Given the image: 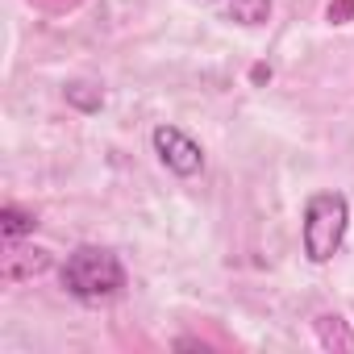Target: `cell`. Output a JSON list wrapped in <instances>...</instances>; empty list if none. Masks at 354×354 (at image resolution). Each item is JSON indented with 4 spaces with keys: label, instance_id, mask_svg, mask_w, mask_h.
Listing matches in <instances>:
<instances>
[{
    "label": "cell",
    "instance_id": "cell-8",
    "mask_svg": "<svg viewBox=\"0 0 354 354\" xmlns=\"http://www.w3.org/2000/svg\"><path fill=\"white\" fill-rule=\"evenodd\" d=\"M92 84H71L67 88V100H75L80 109H100V92H88Z\"/></svg>",
    "mask_w": 354,
    "mask_h": 354
},
{
    "label": "cell",
    "instance_id": "cell-7",
    "mask_svg": "<svg viewBox=\"0 0 354 354\" xmlns=\"http://www.w3.org/2000/svg\"><path fill=\"white\" fill-rule=\"evenodd\" d=\"M317 333H321V342H325L329 350H354V333L346 329L342 317H321V321H317Z\"/></svg>",
    "mask_w": 354,
    "mask_h": 354
},
{
    "label": "cell",
    "instance_id": "cell-6",
    "mask_svg": "<svg viewBox=\"0 0 354 354\" xmlns=\"http://www.w3.org/2000/svg\"><path fill=\"white\" fill-rule=\"evenodd\" d=\"M271 17V0H230V21L238 26H263Z\"/></svg>",
    "mask_w": 354,
    "mask_h": 354
},
{
    "label": "cell",
    "instance_id": "cell-3",
    "mask_svg": "<svg viewBox=\"0 0 354 354\" xmlns=\"http://www.w3.org/2000/svg\"><path fill=\"white\" fill-rule=\"evenodd\" d=\"M154 154L162 158L167 171L184 175V180H192V175L205 171V150H201L184 129H175V125H158V129H154Z\"/></svg>",
    "mask_w": 354,
    "mask_h": 354
},
{
    "label": "cell",
    "instance_id": "cell-4",
    "mask_svg": "<svg viewBox=\"0 0 354 354\" xmlns=\"http://www.w3.org/2000/svg\"><path fill=\"white\" fill-rule=\"evenodd\" d=\"M46 267H50L46 250H9L5 254V279H13V283H21L30 275H42Z\"/></svg>",
    "mask_w": 354,
    "mask_h": 354
},
{
    "label": "cell",
    "instance_id": "cell-1",
    "mask_svg": "<svg viewBox=\"0 0 354 354\" xmlns=\"http://www.w3.org/2000/svg\"><path fill=\"white\" fill-rule=\"evenodd\" d=\"M63 288L75 300H109L125 288V267L104 246H75L63 263Z\"/></svg>",
    "mask_w": 354,
    "mask_h": 354
},
{
    "label": "cell",
    "instance_id": "cell-5",
    "mask_svg": "<svg viewBox=\"0 0 354 354\" xmlns=\"http://www.w3.org/2000/svg\"><path fill=\"white\" fill-rule=\"evenodd\" d=\"M34 213L30 209H21V205H5L0 209V234H5L9 242H17V238H26V234H34Z\"/></svg>",
    "mask_w": 354,
    "mask_h": 354
},
{
    "label": "cell",
    "instance_id": "cell-2",
    "mask_svg": "<svg viewBox=\"0 0 354 354\" xmlns=\"http://www.w3.org/2000/svg\"><path fill=\"white\" fill-rule=\"evenodd\" d=\"M346 225H350V205H346L342 192H317V196H308L304 225H300L308 263H329L342 250Z\"/></svg>",
    "mask_w": 354,
    "mask_h": 354
}]
</instances>
